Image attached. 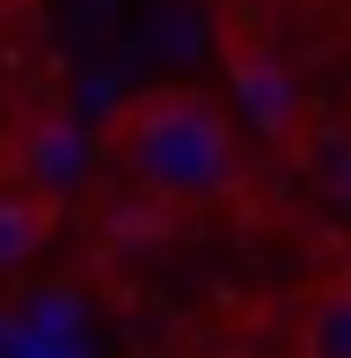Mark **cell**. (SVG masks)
Returning <instances> with one entry per match:
<instances>
[{
    "mask_svg": "<svg viewBox=\"0 0 351 358\" xmlns=\"http://www.w3.org/2000/svg\"><path fill=\"white\" fill-rule=\"evenodd\" d=\"M293 358H351V264L337 278H322L315 300L300 307V351Z\"/></svg>",
    "mask_w": 351,
    "mask_h": 358,
    "instance_id": "277c9868",
    "label": "cell"
},
{
    "mask_svg": "<svg viewBox=\"0 0 351 358\" xmlns=\"http://www.w3.org/2000/svg\"><path fill=\"white\" fill-rule=\"evenodd\" d=\"M59 227V190L37 176H0V271H22Z\"/></svg>",
    "mask_w": 351,
    "mask_h": 358,
    "instance_id": "3957f363",
    "label": "cell"
},
{
    "mask_svg": "<svg viewBox=\"0 0 351 358\" xmlns=\"http://www.w3.org/2000/svg\"><path fill=\"white\" fill-rule=\"evenodd\" d=\"M329 198H337V213L351 220V146H344L337 161H329Z\"/></svg>",
    "mask_w": 351,
    "mask_h": 358,
    "instance_id": "5b68a950",
    "label": "cell"
},
{
    "mask_svg": "<svg viewBox=\"0 0 351 358\" xmlns=\"http://www.w3.org/2000/svg\"><path fill=\"white\" fill-rule=\"evenodd\" d=\"M213 37H220V66H227L234 110H242L271 146H285V154L308 146V88H300V73L285 66V52L264 37V22L249 8H220Z\"/></svg>",
    "mask_w": 351,
    "mask_h": 358,
    "instance_id": "7a4b0ae2",
    "label": "cell"
},
{
    "mask_svg": "<svg viewBox=\"0 0 351 358\" xmlns=\"http://www.w3.org/2000/svg\"><path fill=\"white\" fill-rule=\"evenodd\" d=\"M103 146L162 205H205L242 183V139L227 110L198 88H132L110 110Z\"/></svg>",
    "mask_w": 351,
    "mask_h": 358,
    "instance_id": "6da1fadb",
    "label": "cell"
},
{
    "mask_svg": "<svg viewBox=\"0 0 351 358\" xmlns=\"http://www.w3.org/2000/svg\"><path fill=\"white\" fill-rule=\"evenodd\" d=\"M227 358H234V351H227Z\"/></svg>",
    "mask_w": 351,
    "mask_h": 358,
    "instance_id": "8992f818",
    "label": "cell"
}]
</instances>
